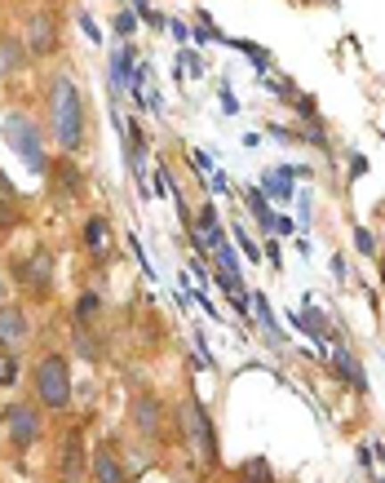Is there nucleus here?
<instances>
[{
	"instance_id": "obj_10",
	"label": "nucleus",
	"mask_w": 385,
	"mask_h": 483,
	"mask_svg": "<svg viewBox=\"0 0 385 483\" xmlns=\"http://www.w3.org/2000/svg\"><path fill=\"white\" fill-rule=\"evenodd\" d=\"M94 479L98 483H125V471H120V457L102 444L98 453H94Z\"/></svg>"
},
{
	"instance_id": "obj_3",
	"label": "nucleus",
	"mask_w": 385,
	"mask_h": 483,
	"mask_svg": "<svg viewBox=\"0 0 385 483\" xmlns=\"http://www.w3.org/2000/svg\"><path fill=\"white\" fill-rule=\"evenodd\" d=\"M36 395L45 408H67L71 404V368L62 355H45L36 368Z\"/></svg>"
},
{
	"instance_id": "obj_15",
	"label": "nucleus",
	"mask_w": 385,
	"mask_h": 483,
	"mask_svg": "<svg viewBox=\"0 0 385 483\" xmlns=\"http://www.w3.org/2000/svg\"><path fill=\"white\" fill-rule=\"evenodd\" d=\"M62 471H67V475L80 471V435H71V439L62 444Z\"/></svg>"
},
{
	"instance_id": "obj_12",
	"label": "nucleus",
	"mask_w": 385,
	"mask_h": 483,
	"mask_svg": "<svg viewBox=\"0 0 385 483\" xmlns=\"http://www.w3.org/2000/svg\"><path fill=\"white\" fill-rule=\"evenodd\" d=\"M22 62H27L22 45H18L13 36H0V76H13V71H18Z\"/></svg>"
},
{
	"instance_id": "obj_22",
	"label": "nucleus",
	"mask_w": 385,
	"mask_h": 483,
	"mask_svg": "<svg viewBox=\"0 0 385 483\" xmlns=\"http://www.w3.org/2000/svg\"><path fill=\"white\" fill-rule=\"evenodd\" d=\"M0 196H9V191H4V187H0Z\"/></svg>"
},
{
	"instance_id": "obj_5",
	"label": "nucleus",
	"mask_w": 385,
	"mask_h": 483,
	"mask_svg": "<svg viewBox=\"0 0 385 483\" xmlns=\"http://www.w3.org/2000/svg\"><path fill=\"white\" fill-rule=\"evenodd\" d=\"M4 430H9V444H13V448H31V444L40 439V417H36V408H31V404H13V408L4 412Z\"/></svg>"
},
{
	"instance_id": "obj_8",
	"label": "nucleus",
	"mask_w": 385,
	"mask_h": 483,
	"mask_svg": "<svg viewBox=\"0 0 385 483\" xmlns=\"http://www.w3.org/2000/svg\"><path fill=\"white\" fill-rule=\"evenodd\" d=\"M27 45H31V54H40V58L58 49V36H53V18H49V13H40V18L27 22Z\"/></svg>"
},
{
	"instance_id": "obj_1",
	"label": "nucleus",
	"mask_w": 385,
	"mask_h": 483,
	"mask_svg": "<svg viewBox=\"0 0 385 483\" xmlns=\"http://www.w3.org/2000/svg\"><path fill=\"white\" fill-rule=\"evenodd\" d=\"M49 121H53V142L62 151H76L85 142V103L67 76H58L49 89Z\"/></svg>"
},
{
	"instance_id": "obj_11",
	"label": "nucleus",
	"mask_w": 385,
	"mask_h": 483,
	"mask_svg": "<svg viewBox=\"0 0 385 483\" xmlns=\"http://www.w3.org/2000/svg\"><path fill=\"white\" fill-rule=\"evenodd\" d=\"M85 244H89L94 257H102V253L111 248V227H107V218H89V227H85Z\"/></svg>"
},
{
	"instance_id": "obj_2",
	"label": "nucleus",
	"mask_w": 385,
	"mask_h": 483,
	"mask_svg": "<svg viewBox=\"0 0 385 483\" xmlns=\"http://www.w3.org/2000/svg\"><path fill=\"white\" fill-rule=\"evenodd\" d=\"M0 133H4V142L22 155V164L31 169V173H49V160H45V146H40V129L31 116H4L0 121Z\"/></svg>"
},
{
	"instance_id": "obj_13",
	"label": "nucleus",
	"mask_w": 385,
	"mask_h": 483,
	"mask_svg": "<svg viewBox=\"0 0 385 483\" xmlns=\"http://www.w3.org/2000/svg\"><path fill=\"white\" fill-rule=\"evenodd\" d=\"M332 360H337V372H341V377H346V381H350L355 390H368V377H364V368H359V363L350 360L346 351H337Z\"/></svg>"
},
{
	"instance_id": "obj_20",
	"label": "nucleus",
	"mask_w": 385,
	"mask_h": 483,
	"mask_svg": "<svg viewBox=\"0 0 385 483\" xmlns=\"http://www.w3.org/2000/svg\"><path fill=\"white\" fill-rule=\"evenodd\" d=\"M116 31H120V36H133V13H120V18H116Z\"/></svg>"
},
{
	"instance_id": "obj_14",
	"label": "nucleus",
	"mask_w": 385,
	"mask_h": 483,
	"mask_svg": "<svg viewBox=\"0 0 385 483\" xmlns=\"http://www.w3.org/2000/svg\"><path fill=\"white\" fill-rule=\"evenodd\" d=\"M49 173H58V187H62V191H67V187H71V191H80V169H76L71 160H58Z\"/></svg>"
},
{
	"instance_id": "obj_6",
	"label": "nucleus",
	"mask_w": 385,
	"mask_h": 483,
	"mask_svg": "<svg viewBox=\"0 0 385 483\" xmlns=\"http://www.w3.org/2000/svg\"><path fill=\"white\" fill-rule=\"evenodd\" d=\"M18 279L31 288V293H49V279H53V257H49V248H36L27 262H18Z\"/></svg>"
},
{
	"instance_id": "obj_16",
	"label": "nucleus",
	"mask_w": 385,
	"mask_h": 483,
	"mask_svg": "<svg viewBox=\"0 0 385 483\" xmlns=\"http://www.w3.org/2000/svg\"><path fill=\"white\" fill-rule=\"evenodd\" d=\"M240 479H244V483H270V466H266L261 457H253V462L240 471Z\"/></svg>"
},
{
	"instance_id": "obj_19",
	"label": "nucleus",
	"mask_w": 385,
	"mask_h": 483,
	"mask_svg": "<svg viewBox=\"0 0 385 483\" xmlns=\"http://www.w3.org/2000/svg\"><path fill=\"white\" fill-rule=\"evenodd\" d=\"M235 240H240V248H244V253H249V262H257V257H261V253H257V244L249 240V236H244V231H235Z\"/></svg>"
},
{
	"instance_id": "obj_17",
	"label": "nucleus",
	"mask_w": 385,
	"mask_h": 483,
	"mask_svg": "<svg viewBox=\"0 0 385 483\" xmlns=\"http://www.w3.org/2000/svg\"><path fill=\"white\" fill-rule=\"evenodd\" d=\"M18 381V360L13 351H0V386H13Z\"/></svg>"
},
{
	"instance_id": "obj_9",
	"label": "nucleus",
	"mask_w": 385,
	"mask_h": 483,
	"mask_svg": "<svg viewBox=\"0 0 385 483\" xmlns=\"http://www.w3.org/2000/svg\"><path fill=\"white\" fill-rule=\"evenodd\" d=\"M22 342H27V320H22V311L0 306V346L13 351V346H22Z\"/></svg>"
},
{
	"instance_id": "obj_18",
	"label": "nucleus",
	"mask_w": 385,
	"mask_h": 483,
	"mask_svg": "<svg viewBox=\"0 0 385 483\" xmlns=\"http://www.w3.org/2000/svg\"><path fill=\"white\" fill-rule=\"evenodd\" d=\"M94 315H98V297L89 293V297H80V311H76V320H80V324H89Z\"/></svg>"
},
{
	"instance_id": "obj_7",
	"label": "nucleus",
	"mask_w": 385,
	"mask_h": 483,
	"mask_svg": "<svg viewBox=\"0 0 385 483\" xmlns=\"http://www.w3.org/2000/svg\"><path fill=\"white\" fill-rule=\"evenodd\" d=\"M133 430L146 435V439H160V399L155 395H142L133 404Z\"/></svg>"
},
{
	"instance_id": "obj_4",
	"label": "nucleus",
	"mask_w": 385,
	"mask_h": 483,
	"mask_svg": "<svg viewBox=\"0 0 385 483\" xmlns=\"http://www.w3.org/2000/svg\"><path fill=\"white\" fill-rule=\"evenodd\" d=\"M182 430L191 435V444H195V453H200V462H217V439H213V421H209V412L195 404V399H186L182 404Z\"/></svg>"
},
{
	"instance_id": "obj_21",
	"label": "nucleus",
	"mask_w": 385,
	"mask_h": 483,
	"mask_svg": "<svg viewBox=\"0 0 385 483\" xmlns=\"http://www.w3.org/2000/svg\"><path fill=\"white\" fill-rule=\"evenodd\" d=\"M0 297H4V279H0Z\"/></svg>"
}]
</instances>
